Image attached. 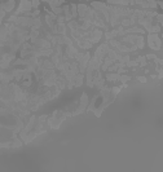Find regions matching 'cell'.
<instances>
[{"label":"cell","instance_id":"6da1fadb","mask_svg":"<svg viewBox=\"0 0 163 172\" xmlns=\"http://www.w3.org/2000/svg\"><path fill=\"white\" fill-rule=\"evenodd\" d=\"M31 44H33L34 47H36V48L39 49H49L52 48V43L47 40V39H44L43 36H38L31 40Z\"/></svg>","mask_w":163,"mask_h":172},{"label":"cell","instance_id":"7a4b0ae2","mask_svg":"<svg viewBox=\"0 0 163 172\" xmlns=\"http://www.w3.org/2000/svg\"><path fill=\"white\" fill-rule=\"evenodd\" d=\"M31 9H33V3H31L30 0H21L20 7L17 8L15 16H21V14H23L25 12H30Z\"/></svg>","mask_w":163,"mask_h":172},{"label":"cell","instance_id":"3957f363","mask_svg":"<svg viewBox=\"0 0 163 172\" xmlns=\"http://www.w3.org/2000/svg\"><path fill=\"white\" fill-rule=\"evenodd\" d=\"M148 43H149V47L151 49H154V51H159L161 49V39H159L158 34H149Z\"/></svg>","mask_w":163,"mask_h":172},{"label":"cell","instance_id":"277c9868","mask_svg":"<svg viewBox=\"0 0 163 172\" xmlns=\"http://www.w3.org/2000/svg\"><path fill=\"white\" fill-rule=\"evenodd\" d=\"M87 103H88V97H87L86 93H83V95H82V97H80L79 107H78L75 112H73V113H71V115H78V114L83 113V112H84V109H86V106H87Z\"/></svg>","mask_w":163,"mask_h":172},{"label":"cell","instance_id":"5b68a950","mask_svg":"<svg viewBox=\"0 0 163 172\" xmlns=\"http://www.w3.org/2000/svg\"><path fill=\"white\" fill-rule=\"evenodd\" d=\"M65 53H66V57L69 60H75L76 58V56H78V52L75 48H74V45L73 44H70V45H66V49H65Z\"/></svg>","mask_w":163,"mask_h":172},{"label":"cell","instance_id":"8992f818","mask_svg":"<svg viewBox=\"0 0 163 172\" xmlns=\"http://www.w3.org/2000/svg\"><path fill=\"white\" fill-rule=\"evenodd\" d=\"M108 4L110 5H122V7H128L133 5V0H108Z\"/></svg>","mask_w":163,"mask_h":172},{"label":"cell","instance_id":"52a82bcc","mask_svg":"<svg viewBox=\"0 0 163 172\" xmlns=\"http://www.w3.org/2000/svg\"><path fill=\"white\" fill-rule=\"evenodd\" d=\"M76 9H78V14H79V17H80V18H83V17L86 16V13H87L88 7L84 5V4H79V5H76Z\"/></svg>","mask_w":163,"mask_h":172},{"label":"cell","instance_id":"ba28073f","mask_svg":"<svg viewBox=\"0 0 163 172\" xmlns=\"http://www.w3.org/2000/svg\"><path fill=\"white\" fill-rule=\"evenodd\" d=\"M119 77H120V74H106V79L108 80H110V82H116V80H119Z\"/></svg>","mask_w":163,"mask_h":172},{"label":"cell","instance_id":"9c48e42d","mask_svg":"<svg viewBox=\"0 0 163 172\" xmlns=\"http://www.w3.org/2000/svg\"><path fill=\"white\" fill-rule=\"evenodd\" d=\"M136 47L137 48H144V36L143 35H137V39H136Z\"/></svg>","mask_w":163,"mask_h":172},{"label":"cell","instance_id":"30bf717a","mask_svg":"<svg viewBox=\"0 0 163 172\" xmlns=\"http://www.w3.org/2000/svg\"><path fill=\"white\" fill-rule=\"evenodd\" d=\"M70 9H71V16H73V18H75V17L78 16L76 5H75V4H71V5H70Z\"/></svg>","mask_w":163,"mask_h":172},{"label":"cell","instance_id":"8fae6325","mask_svg":"<svg viewBox=\"0 0 163 172\" xmlns=\"http://www.w3.org/2000/svg\"><path fill=\"white\" fill-rule=\"evenodd\" d=\"M62 4H63V0H53L49 5H51V7H60Z\"/></svg>","mask_w":163,"mask_h":172},{"label":"cell","instance_id":"7c38bea8","mask_svg":"<svg viewBox=\"0 0 163 172\" xmlns=\"http://www.w3.org/2000/svg\"><path fill=\"white\" fill-rule=\"evenodd\" d=\"M131 79V77H128V75H120L119 77V82H122V83H127Z\"/></svg>","mask_w":163,"mask_h":172},{"label":"cell","instance_id":"4fadbf2b","mask_svg":"<svg viewBox=\"0 0 163 172\" xmlns=\"http://www.w3.org/2000/svg\"><path fill=\"white\" fill-rule=\"evenodd\" d=\"M31 3H33V8L34 9H38V7H39V0H31Z\"/></svg>","mask_w":163,"mask_h":172},{"label":"cell","instance_id":"5bb4252c","mask_svg":"<svg viewBox=\"0 0 163 172\" xmlns=\"http://www.w3.org/2000/svg\"><path fill=\"white\" fill-rule=\"evenodd\" d=\"M119 91H120L119 87H114L111 89V92H113V95H114V96H116V93H119Z\"/></svg>","mask_w":163,"mask_h":172},{"label":"cell","instance_id":"9a60e30c","mask_svg":"<svg viewBox=\"0 0 163 172\" xmlns=\"http://www.w3.org/2000/svg\"><path fill=\"white\" fill-rule=\"evenodd\" d=\"M137 80L141 82V83H146V79H145L144 77H139V78H137Z\"/></svg>","mask_w":163,"mask_h":172},{"label":"cell","instance_id":"2e32d148","mask_svg":"<svg viewBox=\"0 0 163 172\" xmlns=\"http://www.w3.org/2000/svg\"><path fill=\"white\" fill-rule=\"evenodd\" d=\"M43 1H47V3H48V4H51V3L53 1V0H43Z\"/></svg>","mask_w":163,"mask_h":172}]
</instances>
